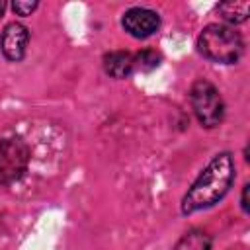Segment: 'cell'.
Returning <instances> with one entry per match:
<instances>
[{
    "mask_svg": "<svg viewBox=\"0 0 250 250\" xmlns=\"http://www.w3.org/2000/svg\"><path fill=\"white\" fill-rule=\"evenodd\" d=\"M234 176L232 154L229 150L217 152L182 197V215H191L217 205L232 188Z\"/></svg>",
    "mask_w": 250,
    "mask_h": 250,
    "instance_id": "cell-1",
    "label": "cell"
},
{
    "mask_svg": "<svg viewBox=\"0 0 250 250\" xmlns=\"http://www.w3.org/2000/svg\"><path fill=\"white\" fill-rule=\"evenodd\" d=\"M197 51L213 62L234 64L244 53V39L230 25L209 23L197 37Z\"/></svg>",
    "mask_w": 250,
    "mask_h": 250,
    "instance_id": "cell-2",
    "label": "cell"
},
{
    "mask_svg": "<svg viewBox=\"0 0 250 250\" xmlns=\"http://www.w3.org/2000/svg\"><path fill=\"white\" fill-rule=\"evenodd\" d=\"M189 100L193 113L201 127L213 129L223 123L225 119V102L219 94V90L205 78H199L193 82L189 90Z\"/></svg>",
    "mask_w": 250,
    "mask_h": 250,
    "instance_id": "cell-3",
    "label": "cell"
},
{
    "mask_svg": "<svg viewBox=\"0 0 250 250\" xmlns=\"http://www.w3.org/2000/svg\"><path fill=\"white\" fill-rule=\"evenodd\" d=\"M29 164V146L21 137L0 139V186L18 182Z\"/></svg>",
    "mask_w": 250,
    "mask_h": 250,
    "instance_id": "cell-4",
    "label": "cell"
},
{
    "mask_svg": "<svg viewBox=\"0 0 250 250\" xmlns=\"http://www.w3.org/2000/svg\"><path fill=\"white\" fill-rule=\"evenodd\" d=\"M123 29L135 39H146L160 27V16L148 8H129L121 18Z\"/></svg>",
    "mask_w": 250,
    "mask_h": 250,
    "instance_id": "cell-5",
    "label": "cell"
},
{
    "mask_svg": "<svg viewBox=\"0 0 250 250\" xmlns=\"http://www.w3.org/2000/svg\"><path fill=\"white\" fill-rule=\"evenodd\" d=\"M29 43V29L20 21H10L0 35L2 55L10 62H20L25 57V49Z\"/></svg>",
    "mask_w": 250,
    "mask_h": 250,
    "instance_id": "cell-6",
    "label": "cell"
},
{
    "mask_svg": "<svg viewBox=\"0 0 250 250\" xmlns=\"http://www.w3.org/2000/svg\"><path fill=\"white\" fill-rule=\"evenodd\" d=\"M104 70L107 76L115 80H123L131 76L133 68V53L129 51H109L104 55Z\"/></svg>",
    "mask_w": 250,
    "mask_h": 250,
    "instance_id": "cell-7",
    "label": "cell"
},
{
    "mask_svg": "<svg viewBox=\"0 0 250 250\" xmlns=\"http://www.w3.org/2000/svg\"><path fill=\"white\" fill-rule=\"evenodd\" d=\"M217 14L232 25H238V23H244L250 16V2L246 0H229V2H221L217 6Z\"/></svg>",
    "mask_w": 250,
    "mask_h": 250,
    "instance_id": "cell-8",
    "label": "cell"
},
{
    "mask_svg": "<svg viewBox=\"0 0 250 250\" xmlns=\"http://www.w3.org/2000/svg\"><path fill=\"white\" fill-rule=\"evenodd\" d=\"M211 244L213 240L205 230L191 229L174 244L172 250H211Z\"/></svg>",
    "mask_w": 250,
    "mask_h": 250,
    "instance_id": "cell-9",
    "label": "cell"
},
{
    "mask_svg": "<svg viewBox=\"0 0 250 250\" xmlns=\"http://www.w3.org/2000/svg\"><path fill=\"white\" fill-rule=\"evenodd\" d=\"M160 61H162L160 53H156L154 49H143L133 55V68L141 72H150L160 64Z\"/></svg>",
    "mask_w": 250,
    "mask_h": 250,
    "instance_id": "cell-10",
    "label": "cell"
},
{
    "mask_svg": "<svg viewBox=\"0 0 250 250\" xmlns=\"http://www.w3.org/2000/svg\"><path fill=\"white\" fill-rule=\"evenodd\" d=\"M37 6H39V2H29V0H16V2H12V10H14V14L16 16H31L35 10H37Z\"/></svg>",
    "mask_w": 250,
    "mask_h": 250,
    "instance_id": "cell-11",
    "label": "cell"
},
{
    "mask_svg": "<svg viewBox=\"0 0 250 250\" xmlns=\"http://www.w3.org/2000/svg\"><path fill=\"white\" fill-rule=\"evenodd\" d=\"M248 184H244L242 186V195H240V207H242V211L244 213H248L250 211V207H248Z\"/></svg>",
    "mask_w": 250,
    "mask_h": 250,
    "instance_id": "cell-12",
    "label": "cell"
},
{
    "mask_svg": "<svg viewBox=\"0 0 250 250\" xmlns=\"http://www.w3.org/2000/svg\"><path fill=\"white\" fill-rule=\"evenodd\" d=\"M6 8H8V4H6L4 0H0V18L4 16V12H6Z\"/></svg>",
    "mask_w": 250,
    "mask_h": 250,
    "instance_id": "cell-13",
    "label": "cell"
}]
</instances>
